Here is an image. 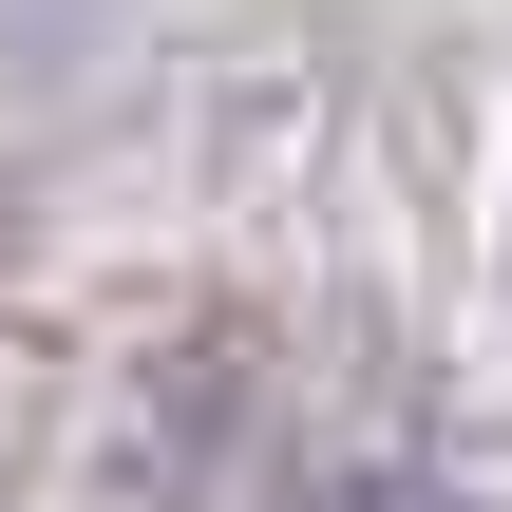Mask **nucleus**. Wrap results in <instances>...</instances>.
<instances>
[{"label":"nucleus","instance_id":"1","mask_svg":"<svg viewBox=\"0 0 512 512\" xmlns=\"http://www.w3.org/2000/svg\"><path fill=\"white\" fill-rule=\"evenodd\" d=\"M342 512H475V494H342Z\"/></svg>","mask_w":512,"mask_h":512}]
</instances>
